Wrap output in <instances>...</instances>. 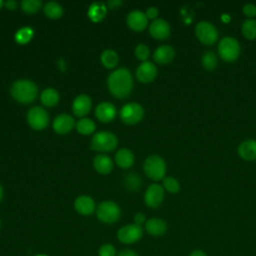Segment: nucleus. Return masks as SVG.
<instances>
[{"label":"nucleus","instance_id":"7ed1b4c3","mask_svg":"<svg viewBox=\"0 0 256 256\" xmlns=\"http://www.w3.org/2000/svg\"><path fill=\"white\" fill-rule=\"evenodd\" d=\"M146 175L153 180L164 179L166 172V164L162 157L158 155H151L146 158L143 165Z\"/></svg>","mask_w":256,"mask_h":256},{"label":"nucleus","instance_id":"49530a36","mask_svg":"<svg viewBox=\"0 0 256 256\" xmlns=\"http://www.w3.org/2000/svg\"><path fill=\"white\" fill-rule=\"evenodd\" d=\"M37 256H47V255H45V254H39V255H37Z\"/></svg>","mask_w":256,"mask_h":256},{"label":"nucleus","instance_id":"a19ab883","mask_svg":"<svg viewBox=\"0 0 256 256\" xmlns=\"http://www.w3.org/2000/svg\"><path fill=\"white\" fill-rule=\"evenodd\" d=\"M4 5L6 6V8H8L9 10H14L17 8L18 6V2L15 0H7L4 2Z\"/></svg>","mask_w":256,"mask_h":256},{"label":"nucleus","instance_id":"b1692460","mask_svg":"<svg viewBox=\"0 0 256 256\" xmlns=\"http://www.w3.org/2000/svg\"><path fill=\"white\" fill-rule=\"evenodd\" d=\"M106 6L102 1H97V2H93L90 6H89V10H88V16L89 18L94 21V22H98L100 20H102L106 14Z\"/></svg>","mask_w":256,"mask_h":256},{"label":"nucleus","instance_id":"f3484780","mask_svg":"<svg viewBox=\"0 0 256 256\" xmlns=\"http://www.w3.org/2000/svg\"><path fill=\"white\" fill-rule=\"evenodd\" d=\"M95 115L102 122H110L116 116V108L110 102H101L95 109Z\"/></svg>","mask_w":256,"mask_h":256},{"label":"nucleus","instance_id":"423d86ee","mask_svg":"<svg viewBox=\"0 0 256 256\" xmlns=\"http://www.w3.org/2000/svg\"><path fill=\"white\" fill-rule=\"evenodd\" d=\"M218 53L226 61H234L240 53V44L234 37H224L218 44Z\"/></svg>","mask_w":256,"mask_h":256},{"label":"nucleus","instance_id":"bb28decb","mask_svg":"<svg viewBox=\"0 0 256 256\" xmlns=\"http://www.w3.org/2000/svg\"><path fill=\"white\" fill-rule=\"evenodd\" d=\"M119 60L118 54L112 49H106L101 54V62L107 68H113L117 65Z\"/></svg>","mask_w":256,"mask_h":256},{"label":"nucleus","instance_id":"393cba45","mask_svg":"<svg viewBox=\"0 0 256 256\" xmlns=\"http://www.w3.org/2000/svg\"><path fill=\"white\" fill-rule=\"evenodd\" d=\"M41 101L45 106H54L59 101V93L54 88H46L41 93Z\"/></svg>","mask_w":256,"mask_h":256},{"label":"nucleus","instance_id":"de8ad7c7","mask_svg":"<svg viewBox=\"0 0 256 256\" xmlns=\"http://www.w3.org/2000/svg\"><path fill=\"white\" fill-rule=\"evenodd\" d=\"M0 224H1V223H0Z\"/></svg>","mask_w":256,"mask_h":256},{"label":"nucleus","instance_id":"79ce46f5","mask_svg":"<svg viewBox=\"0 0 256 256\" xmlns=\"http://www.w3.org/2000/svg\"><path fill=\"white\" fill-rule=\"evenodd\" d=\"M122 3V1H120V0H110V1H108V6L110 7V8H114L115 6L117 7L118 5H120Z\"/></svg>","mask_w":256,"mask_h":256},{"label":"nucleus","instance_id":"4c0bfd02","mask_svg":"<svg viewBox=\"0 0 256 256\" xmlns=\"http://www.w3.org/2000/svg\"><path fill=\"white\" fill-rule=\"evenodd\" d=\"M145 14H146L147 18L154 19V18H156L157 15H158V9H157L156 7H154V6H150V7L147 8Z\"/></svg>","mask_w":256,"mask_h":256},{"label":"nucleus","instance_id":"c9c22d12","mask_svg":"<svg viewBox=\"0 0 256 256\" xmlns=\"http://www.w3.org/2000/svg\"><path fill=\"white\" fill-rule=\"evenodd\" d=\"M98 255L99 256H116V248L110 243H105L100 246L98 250Z\"/></svg>","mask_w":256,"mask_h":256},{"label":"nucleus","instance_id":"4be33fe9","mask_svg":"<svg viewBox=\"0 0 256 256\" xmlns=\"http://www.w3.org/2000/svg\"><path fill=\"white\" fill-rule=\"evenodd\" d=\"M93 165L99 173L107 174L113 168V161L105 154H98L93 159Z\"/></svg>","mask_w":256,"mask_h":256},{"label":"nucleus","instance_id":"a878e982","mask_svg":"<svg viewBox=\"0 0 256 256\" xmlns=\"http://www.w3.org/2000/svg\"><path fill=\"white\" fill-rule=\"evenodd\" d=\"M44 13L49 18L57 19L62 16L63 8L59 3L55 1H49L44 5Z\"/></svg>","mask_w":256,"mask_h":256},{"label":"nucleus","instance_id":"a211bd4d","mask_svg":"<svg viewBox=\"0 0 256 256\" xmlns=\"http://www.w3.org/2000/svg\"><path fill=\"white\" fill-rule=\"evenodd\" d=\"M74 208L78 213L82 215H90L95 210V202L91 197L87 195H81L76 198L74 202Z\"/></svg>","mask_w":256,"mask_h":256},{"label":"nucleus","instance_id":"c756f323","mask_svg":"<svg viewBox=\"0 0 256 256\" xmlns=\"http://www.w3.org/2000/svg\"><path fill=\"white\" fill-rule=\"evenodd\" d=\"M76 128H77L79 133L87 135V134L92 133L95 130L96 125H95V123L91 119H89V118H82V119L78 120V122L76 123Z\"/></svg>","mask_w":256,"mask_h":256},{"label":"nucleus","instance_id":"37998d69","mask_svg":"<svg viewBox=\"0 0 256 256\" xmlns=\"http://www.w3.org/2000/svg\"><path fill=\"white\" fill-rule=\"evenodd\" d=\"M189 256H207V255L201 250H195V251L191 252Z\"/></svg>","mask_w":256,"mask_h":256},{"label":"nucleus","instance_id":"5701e85b","mask_svg":"<svg viewBox=\"0 0 256 256\" xmlns=\"http://www.w3.org/2000/svg\"><path fill=\"white\" fill-rule=\"evenodd\" d=\"M115 160L117 165L121 168H129L134 163V155L131 150L122 148L116 152Z\"/></svg>","mask_w":256,"mask_h":256},{"label":"nucleus","instance_id":"f03ea898","mask_svg":"<svg viewBox=\"0 0 256 256\" xmlns=\"http://www.w3.org/2000/svg\"><path fill=\"white\" fill-rule=\"evenodd\" d=\"M12 97L20 103H30L37 96L36 84L28 79H20L15 81L10 89Z\"/></svg>","mask_w":256,"mask_h":256},{"label":"nucleus","instance_id":"c03bdc74","mask_svg":"<svg viewBox=\"0 0 256 256\" xmlns=\"http://www.w3.org/2000/svg\"><path fill=\"white\" fill-rule=\"evenodd\" d=\"M2 196H3V189H2V187L0 186V201H1V199H2Z\"/></svg>","mask_w":256,"mask_h":256},{"label":"nucleus","instance_id":"cd10ccee","mask_svg":"<svg viewBox=\"0 0 256 256\" xmlns=\"http://www.w3.org/2000/svg\"><path fill=\"white\" fill-rule=\"evenodd\" d=\"M242 34L249 40L256 39V20L246 19L241 26Z\"/></svg>","mask_w":256,"mask_h":256},{"label":"nucleus","instance_id":"72a5a7b5","mask_svg":"<svg viewBox=\"0 0 256 256\" xmlns=\"http://www.w3.org/2000/svg\"><path fill=\"white\" fill-rule=\"evenodd\" d=\"M163 186L170 193H177L180 190V184L178 180L171 176L165 177L163 179Z\"/></svg>","mask_w":256,"mask_h":256},{"label":"nucleus","instance_id":"20e7f679","mask_svg":"<svg viewBox=\"0 0 256 256\" xmlns=\"http://www.w3.org/2000/svg\"><path fill=\"white\" fill-rule=\"evenodd\" d=\"M118 143L115 134L109 131H100L96 133L91 140V148L97 151L107 152L116 148Z\"/></svg>","mask_w":256,"mask_h":256},{"label":"nucleus","instance_id":"2eb2a0df","mask_svg":"<svg viewBox=\"0 0 256 256\" xmlns=\"http://www.w3.org/2000/svg\"><path fill=\"white\" fill-rule=\"evenodd\" d=\"M75 121L74 118L69 114H59L55 117L53 121V128L54 130L59 134H65L71 131V129L74 127Z\"/></svg>","mask_w":256,"mask_h":256},{"label":"nucleus","instance_id":"ddd939ff","mask_svg":"<svg viewBox=\"0 0 256 256\" xmlns=\"http://www.w3.org/2000/svg\"><path fill=\"white\" fill-rule=\"evenodd\" d=\"M149 32L154 38L163 40L170 35V25L166 20L157 18L150 24Z\"/></svg>","mask_w":256,"mask_h":256},{"label":"nucleus","instance_id":"f8f14e48","mask_svg":"<svg viewBox=\"0 0 256 256\" xmlns=\"http://www.w3.org/2000/svg\"><path fill=\"white\" fill-rule=\"evenodd\" d=\"M157 75L156 66L150 61H144L136 69V77L143 83L151 82Z\"/></svg>","mask_w":256,"mask_h":256},{"label":"nucleus","instance_id":"aec40b11","mask_svg":"<svg viewBox=\"0 0 256 256\" xmlns=\"http://www.w3.org/2000/svg\"><path fill=\"white\" fill-rule=\"evenodd\" d=\"M239 156L247 161H253L256 159V140L248 139L243 141L238 146Z\"/></svg>","mask_w":256,"mask_h":256},{"label":"nucleus","instance_id":"58836bf2","mask_svg":"<svg viewBox=\"0 0 256 256\" xmlns=\"http://www.w3.org/2000/svg\"><path fill=\"white\" fill-rule=\"evenodd\" d=\"M145 220H146L145 214L142 213V212H138V213H136L135 216H134V222H135V224H137V225H139V226H141V224H143L144 222H146Z\"/></svg>","mask_w":256,"mask_h":256},{"label":"nucleus","instance_id":"9d476101","mask_svg":"<svg viewBox=\"0 0 256 256\" xmlns=\"http://www.w3.org/2000/svg\"><path fill=\"white\" fill-rule=\"evenodd\" d=\"M27 120L29 125L36 130L44 129L49 122L47 111L39 106H34L29 109L27 113Z\"/></svg>","mask_w":256,"mask_h":256},{"label":"nucleus","instance_id":"a18cd8bd","mask_svg":"<svg viewBox=\"0 0 256 256\" xmlns=\"http://www.w3.org/2000/svg\"><path fill=\"white\" fill-rule=\"evenodd\" d=\"M3 5H4V2H3L2 0H0V8H1Z\"/></svg>","mask_w":256,"mask_h":256},{"label":"nucleus","instance_id":"e433bc0d","mask_svg":"<svg viewBox=\"0 0 256 256\" xmlns=\"http://www.w3.org/2000/svg\"><path fill=\"white\" fill-rule=\"evenodd\" d=\"M243 13L248 17L256 16V5L252 3H247L243 6Z\"/></svg>","mask_w":256,"mask_h":256},{"label":"nucleus","instance_id":"6e6552de","mask_svg":"<svg viewBox=\"0 0 256 256\" xmlns=\"http://www.w3.org/2000/svg\"><path fill=\"white\" fill-rule=\"evenodd\" d=\"M143 116L144 109L140 104L136 102L127 103L120 110V117L126 124H135L139 122Z\"/></svg>","mask_w":256,"mask_h":256},{"label":"nucleus","instance_id":"6ab92c4d","mask_svg":"<svg viewBox=\"0 0 256 256\" xmlns=\"http://www.w3.org/2000/svg\"><path fill=\"white\" fill-rule=\"evenodd\" d=\"M145 229L152 236H162L167 231V224L163 219L150 218L145 222Z\"/></svg>","mask_w":256,"mask_h":256},{"label":"nucleus","instance_id":"412c9836","mask_svg":"<svg viewBox=\"0 0 256 256\" xmlns=\"http://www.w3.org/2000/svg\"><path fill=\"white\" fill-rule=\"evenodd\" d=\"M175 56V51L170 45L159 46L153 54L154 60L159 64H167L173 60Z\"/></svg>","mask_w":256,"mask_h":256},{"label":"nucleus","instance_id":"473e14b6","mask_svg":"<svg viewBox=\"0 0 256 256\" xmlns=\"http://www.w3.org/2000/svg\"><path fill=\"white\" fill-rule=\"evenodd\" d=\"M42 6L40 0H23L21 1V8L27 13H34Z\"/></svg>","mask_w":256,"mask_h":256},{"label":"nucleus","instance_id":"f704fd0d","mask_svg":"<svg viewBox=\"0 0 256 256\" xmlns=\"http://www.w3.org/2000/svg\"><path fill=\"white\" fill-rule=\"evenodd\" d=\"M149 48L147 45L143 44V43H140L136 46L135 48V55L136 57L139 59V60H143V61H146L147 58L149 57Z\"/></svg>","mask_w":256,"mask_h":256},{"label":"nucleus","instance_id":"7c9ffc66","mask_svg":"<svg viewBox=\"0 0 256 256\" xmlns=\"http://www.w3.org/2000/svg\"><path fill=\"white\" fill-rule=\"evenodd\" d=\"M203 67L207 70H213L217 66V57L213 51H206L201 58Z\"/></svg>","mask_w":256,"mask_h":256},{"label":"nucleus","instance_id":"f257e3e1","mask_svg":"<svg viewBox=\"0 0 256 256\" xmlns=\"http://www.w3.org/2000/svg\"><path fill=\"white\" fill-rule=\"evenodd\" d=\"M108 88L117 98H126L132 91L133 79L131 72L125 68H118L108 76Z\"/></svg>","mask_w":256,"mask_h":256},{"label":"nucleus","instance_id":"39448f33","mask_svg":"<svg viewBox=\"0 0 256 256\" xmlns=\"http://www.w3.org/2000/svg\"><path fill=\"white\" fill-rule=\"evenodd\" d=\"M97 217L100 221L112 224L119 220L121 216V210L118 204L113 201H103L101 202L96 209Z\"/></svg>","mask_w":256,"mask_h":256},{"label":"nucleus","instance_id":"0eeeda50","mask_svg":"<svg viewBox=\"0 0 256 256\" xmlns=\"http://www.w3.org/2000/svg\"><path fill=\"white\" fill-rule=\"evenodd\" d=\"M195 34L202 43L207 45L215 43L218 38L216 27L209 21L198 22L195 27Z\"/></svg>","mask_w":256,"mask_h":256},{"label":"nucleus","instance_id":"9b49d317","mask_svg":"<svg viewBox=\"0 0 256 256\" xmlns=\"http://www.w3.org/2000/svg\"><path fill=\"white\" fill-rule=\"evenodd\" d=\"M164 198V188L160 184H151L148 186L145 195L144 200L148 207L156 208L158 207Z\"/></svg>","mask_w":256,"mask_h":256},{"label":"nucleus","instance_id":"2f4dec72","mask_svg":"<svg viewBox=\"0 0 256 256\" xmlns=\"http://www.w3.org/2000/svg\"><path fill=\"white\" fill-rule=\"evenodd\" d=\"M32 36H33V30L30 27H22L16 32L15 39L18 43L25 44L31 40Z\"/></svg>","mask_w":256,"mask_h":256},{"label":"nucleus","instance_id":"c85d7f7f","mask_svg":"<svg viewBox=\"0 0 256 256\" xmlns=\"http://www.w3.org/2000/svg\"><path fill=\"white\" fill-rule=\"evenodd\" d=\"M124 185L130 191H137L142 185V180L138 174L132 172L127 174L124 178Z\"/></svg>","mask_w":256,"mask_h":256},{"label":"nucleus","instance_id":"dca6fc26","mask_svg":"<svg viewBox=\"0 0 256 256\" xmlns=\"http://www.w3.org/2000/svg\"><path fill=\"white\" fill-rule=\"evenodd\" d=\"M91 106H92V101L90 97L86 94H81L74 99L72 110L76 116L82 117L88 114V112L91 109Z\"/></svg>","mask_w":256,"mask_h":256},{"label":"nucleus","instance_id":"1a4fd4ad","mask_svg":"<svg viewBox=\"0 0 256 256\" xmlns=\"http://www.w3.org/2000/svg\"><path fill=\"white\" fill-rule=\"evenodd\" d=\"M143 229L137 224H128L122 226L117 232L118 240L123 244H133L141 239Z\"/></svg>","mask_w":256,"mask_h":256},{"label":"nucleus","instance_id":"4468645a","mask_svg":"<svg viewBox=\"0 0 256 256\" xmlns=\"http://www.w3.org/2000/svg\"><path fill=\"white\" fill-rule=\"evenodd\" d=\"M147 23L146 14L140 10H133L127 15V24L132 30L141 31L147 26Z\"/></svg>","mask_w":256,"mask_h":256},{"label":"nucleus","instance_id":"ea45409f","mask_svg":"<svg viewBox=\"0 0 256 256\" xmlns=\"http://www.w3.org/2000/svg\"><path fill=\"white\" fill-rule=\"evenodd\" d=\"M117 256H138V254L131 249H124V250L120 251L117 254Z\"/></svg>","mask_w":256,"mask_h":256}]
</instances>
